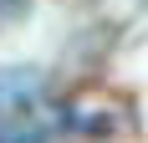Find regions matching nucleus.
<instances>
[{"mask_svg": "<svg viewBox=\"0 0 148 143\" xmlns=\"http://www.w3.org/2000/svg\"><path fill=\"white\" fill-rule=\"evenodd\" d=\"M66 128L87 133V138H118L128 133V113H118V102H97V97H72L66 102Z\"/></svg>", "mask_w": 148, "mask_h": 143, "instance_id": "obj_2", "label": "nucleus"}, {"mask_svg": "<svg viewBox=\"0 0 148 143\" xmlns=\"http://www.w3.org/2000/svg\"><path fill=\"white\" fill-rule=\"evenodd\" d=\"M66 128V102H51L36 67H0V143H51Z\"/></svg>", "mask_w": 148, "mask_h": 143, "instance_id": "obj_1", "label": "nucleus"}]
</instances>
